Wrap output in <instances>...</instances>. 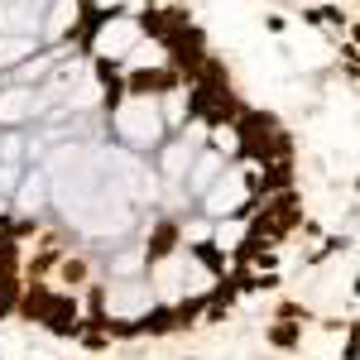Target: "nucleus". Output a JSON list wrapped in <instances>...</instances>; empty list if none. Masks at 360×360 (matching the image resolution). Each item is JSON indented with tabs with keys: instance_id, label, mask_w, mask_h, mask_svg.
Listing matches in <instances>:
<instances>
[{
	"instance_id": "obj_1",
	"label": "nucleus",
	"mask_w": 360,
	"mask_h": 360,
	"mask_svg": "<svg viewBox=\"0 0 360 360\" xmlns=\"http://www.w3.org/2000/svg\"><path fill=\"white\" fill-rule=\"evenodd\" d=\"M111 125L120 130V140L130 144V149H159L164 144V115H159V106H149V101H135V96H125L115 111H111Z\"/></svg>"
},
{
	"instance_id": "obj_2",
	"label": "nucleus",
	"mask_w": 360,
	"mask_h": 360,
	"mask_svg": "<svg viewBox=\"0 0 360 360\" xmlns=\"http://www.w3.org/2000/svg\"><path fill=\"white\" fill-rule=\"evenodd\" d=\"M164 48H169V68L178 73L182 82H192V73H197L202 58H207V39H202V29L182 24V29H173V34L164 39Z\"/></svg>"
},
{
	"instance_id": "obj_3",
	"label": "nucleus",
	"mask_w": 360,
	"mask_h": 360,
	"mask_svg": "<svg viewBox=\"0 0 360 360\" xmlns=\"http://www.w3.org/2000/svg\"><path fill=\"white\" fill-rule=\"evenodd\" d=\"M39 327H44L48 337H58V341H77V332H82V303H77L73 293H58V288H53V298H48Z\"/></svg>"
},
{
	"instance_id": "obj_4",
	"label": "nucleus",
	"mask_w": 360,
	"mask_h": 360,
	"mask_svg": "<svg viewBox=\"0 0 360 360\" xmlns=\"http://www.w3.org/2000/svg\"><path fill=\"white\" fill-rule=\"evenodd\" d=\"M187 260L202 269V278H226V274H231V255H226V245H216V240H192V245H187Z\"/></svg>"
},
{
	"instance_id": "obj_5",
	"label": "nucleus",
	"mask_w": 360,
	"mask_h": 360,
	"mask_svg": "<svg viewBox=\"0 0 360 360\" xmlns=\"http://www.w3.org/2000/svg\"><path fill=\"white\" fill-rule=\"evenodd\" d=\"M303 24H317V29H351V10H341V5H307L303 10Z\"/></svg>"
},
{
	"instance_id": "obj_6",
	"label": "nucleus",
	"mask_w": 360,
	"mask_h": 360,
	"mask_svg": "<svg viewBox=\"0 0 360 360\" xmlns=\"http://www.w3.org/2000/svg\"><path fill=\"white\" fill-rule=\"evenodd\" d=\"M265 346H274V351H298L303 346V322H269L265 327Z\"/></svg>"
},
{
	"instance_id": "obj_7",
	"label": "nucleus",
	"mask_w": 360,
	"mask_h": 360,
	"mask_svg": "<svg viewBox=\"0 0 360 360\" xmlns=\"http://www.w3.org/2000/svg\"><path fill=\"white\" fill-rule=\"evenodd\" d=\"M216 178H221V154H202L197 159V173H192V197H202Z\"/></svg>"
},
{
	"instance_id": "obj_8",
	"label": "nucleus",
	"mask_w": 360,
	"mask_h": 360,
	"mask_svg": "<svg viewBox=\"0 0 360 360\" xmlns=\"http://www.w3.org/2000/svg\"><path fill=\"white\" fill-rule=\"evenodd\" d=\"M15 202H19V211H24V216H39V207H44V178H34V173H29Z\"/></svg>"
},
{
	"instance_id": "obj_9",
	"label": "nucleus",
	"mask_w": 360,
	"mask_h": 360,
	"mask_svg": "<svg viewBox=\"0 0 360 360\" xmlns=\"http://www.w3.org/2000/svg\"><path fill=\"white\" fill-rule=\"evenodd\" d=\"M87 274H91L87 255H63V260H58V278H63V283H73V288H77Z\"/></svg>"
},
{
	"instance_id": "obj_10",
	"label": "nucleus",
	"mask_w": 360,
	"mask_h": 360,
	"mask_svg": "<svg viewBox=\"0 0 360 360\" xmlns=\"http://www.w3.org/2000/svg\"><path fill=\"white\" fill-rule=\"evenodd\" d=\"M135 269H144V255L140 250H125V255L111 260V274H135Z\"/></svg>"
},
{
	"instance_id": "obj_11",
	"label": "nucleus",
	"mask_w": 360,
	"mask_h": 360,
	"mask_svg": "<svg viewBox=\"0 0 360 360\" xmlns=\"http://www.w3.org/2000/svg\"><path fill=\"white\" fill-rule=\"evenodd\" d=\"M265 29H269V34H288V19H283V15H265Z\"/></svg>"
},
{
	"instance_id": "obj_12",
	"label": "nucleus",
	"mask_w": 360,
	"mask_h": 360,
	"mask_svg": "<svg viewBox=\"0 0 360 360\" xmlns=\"http://www.w3.org/2000/svg\"><path fill=\"white\" fill-rule=\"evenodd\" d=\"M182 360H197V356H182Z\"/></svg>"
}]
</instances>
